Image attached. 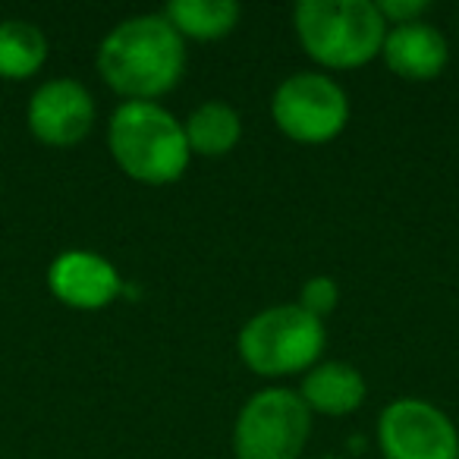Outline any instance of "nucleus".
<instances>
[{"label":"nucleus","mask_w":459,"mask_h":459,"mask_svg":"<svg viewBox=\"0 0 459 459\" xmlns=\"http://www.w3.org/2000/svg\"><path fill=\"white\" fill-rule=\"evenodd\" d=\"M337 302H340V287L331 277H312V281L299 290V306L321 321H325V315H331L333 308H337Z\"/></svg>","instance_id":"2eb2a0df"},{"label":"nucleus","mask_w":459,"mask_h":459,"mask_svg":"<svg viewBox=\"0 0 459 459\" xmlns=\"http://www.w3.org/2000/svg\"><path fill=\"white\" fill-rule=\"evenodd\" d=\"M108 148L129 179L145 186H170L192 160L186 129L158 101H123L110 114Z\"/></svg>","instance_id":"f03ea898"},{"label":"nucleus","mask_w":459,"mask_h":459,"mask_svg":"<svg viewBox=\"0 0 459 459\" xmlns=\"http://www.w3.org/2000/svg\"><path fill=\"white\" fill-rule=\"evenodd\" d=\"M456 459H459V456H456Z\"/></svg>","instance_id":"f3484780"},{"label":"nucleus","mask_w":459,"mask_h":459,"mask_svg":"<svg viewBox=\"0 0 459 459\" xmlns=\"http://www.w3.org/2000/svg\"><path fill=\"white\" fill-rule=\"evenodd\" d=\"M377 13L387 26H403V22L425 20L428 0H377Z\"/></svg>","instance_id":"dca6fc26"},{"label":"nucleus","mask_w":459,"mask_h":459,"mask_svg":"<svg viewBox=\"0 0 459 459\" xmlns=\"http://www.w3.org/2000/svg\"><path fill=\"white\" fill-rule=\"evenodd\" d=\"M186 142H189L192 154H202V158H223L243 139V117L237 114V108H230L227 101L214 98V101H204L192 110L183 120Z\"/></svg>","instance_id":"f8f14e48"},{"label":"nucleus","mask_w":459,"mask_h":459,"mask_svg":"<svg viewBox=\"0 0 459 459\" xmlns=\"http://www.w3.org/2000/svg\"><path fill=\"white\" fill-rule=\"evenodd\" d=\"M368 384L362 371L350 362H318L306 371L299 384V396L308 406V412L318 415H350L365 403Z\"/></svg>","instance_id":"9b49d317"},{"label":"nucleus","mask_w":459,"mask_h":459,"mask_svg":"<svg viewBox=\"0 0 459 459\" xmlns=\"http://www.w3.org/2000/svg\"><path fill=\"white\" fill-rule=\"evenodd\" d=\"M293 29L302 51L327 70L371 64L387 39V22L375 0H299Z\"/></svg>","instance_id":"7ed1b4c3"},{"label":"nucleus","mask_w":459,"mask_h":459,"mask_svg":"<svg viewBox=\"0 0 459 459\" xmlns=\"http://www.w3.org/2000/svg\"><path fill=\"white\" fill-rule=\"evenodd\" d=\"M98 76L126 101H158L186 73V39L164 13L120 20L95 54Z\"/></svg>","instance_id":"f257e3e1"},{"label":"nucleus","mask_w":459,"mask_h":459,"mask_svg":"<svg viewBox=\"0 0 459 459\" xmlns=\"http://www.w3.org/2000/svg\"><path fill=\"white\" fill-rule=\"evenodd\" d=\"M48 35L29 20H0V79L22 82L48 64Z\"/></svg>","instance_id":"4468645a"},{"label":"nucleus","mask_w":459,"mask_h":459,"mask_svg":"<svg viewBox=\"0 0 459 459\" xmlns=\"http://www.w3.org/2000/svg\"><path fill=\"white\" fill-rule=\"evenodd\" d=\"M164 16L183 39L217 41L239 26L243 7L237 0H170Z\"/></svg>","instance_id":"ddd939ff"},{"label":"nucleus","mask_w":459,"mask_h":459,"mask_svg":"<svg viewBox=\"0 0 459 459\" xmlns=\"http://www.w3.org/2000/svg\"><path fill=\"white\" fill-rule=\"evenodd\" d=\"M312 437V412L299 390L264 387L243 403L233 428L237 459H299Z\"/></svg>","instance_id":"39448f33"},{"label":"nucleus","mask_w":459,"mask_h":459,"mask_svg":"<svg viewBox=\"0 0 459 459\" xmlns=\"http://www.w3.org/2000/svg\"><path fill=\"white\" fill-rule=\"evenodd\" d=\"M271 117L287 139L325 145L350 123V98L327 73L302 70L287 76L271 95Z\"/></svg>","instance_id":"423d86ee"},{"label":"nucleus","mask_w":459,"mask_h":459,"mask_svg":"<svg viewBox=\"0 0 459 459\" xmlns=\"http://www.w3.org/2000/svg\"><path fill=\"white\" fill-rule=\"evenodd\" d=\"M325 346V321L308 315L299 302L262 308L239 327L237 337L239 359L262 377L306 375L312 365H318Z\"/></svg>","instance_id":"20e7f679"},{"label":"nucleus","mask_w":459,"mask_h":459,"mask_svg":"<svg viewBox=\"0 0 459 459\" xmlns=\"http://www.w3.org/2000/svg\"><path fill=\"white\" fill-rule=\"evenodd\" d=\"M54 299L76 312H101L123 293V277L104 255L91 249H66L48 268Z\"/></svg>","instance_id":"1a4fd4ad"},{"label":"nucleus","mask_w":459,"mask_h":459,"mask_svg":"<svg viewBox=\"0 0 459 459\" xmlns=\"http://www.w3.org/2000/svg\"><path fill=\"white\" fill-rule=\"evenodd\" d=\"M95 98L76 79H48L32 91L26 108L29 133L51 148L79 145L95 126Z\"/></svg>","instance_id":"6e6552de"},{"label":"nucleus","mask_w":459,"mask_h":459,"mask_svg":"<svg viewBox=\"0 0 459 459\" xmlns=\"http://www.w3.org/2000/svg\"><path fill=\"white\" fill-rule=\"evenodd\" d=\"M381 57L400 79L428 82L437 79L450 64V41L428 20L403 22V26H387Z\"/></svg>","instance_id":"9d476101"},{"label":"nucleus","mask_w":459,"mask_h":459,"mask_svg":"<svg viewBox=\"0 0 459 459\" xmlns=\"http://www.w3.org/2000/svg\"><path fill=\"white\" fill-rule=\"evenodd\" d=\"M384 459H456L459 434L440 406L419 396H400L377 415Z\"/></svg>","instance_id":"0eeeda50"}]
</instances>
